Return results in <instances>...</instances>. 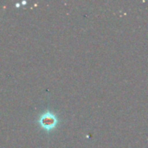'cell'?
I'll list each match as a JSON object with an SVG mask.
<instances>
[{"label":"cell","mask_w":148,"mask_h":148,"mask_svg":"<svg viewBox=\"0 0 148 148\" xmlns=\"http://www.w3.org/2000/svg\"><path fill=\"white\" fill-rule=\"evenodd\" d=\"M41 121H42V125L47 128H49V127H53L55 124L54 117H42Z\"/></svg>","instance_id":"6da1fadb"}]
</instances>
